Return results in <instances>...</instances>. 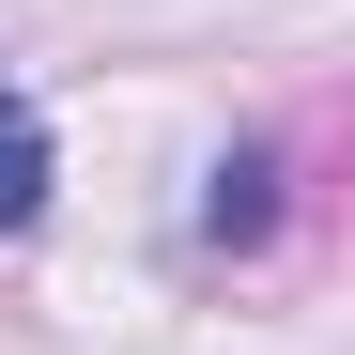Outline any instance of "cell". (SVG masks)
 <instances>
[{"mask_svg":"<svg viewBox=\"0 0 355 355\" xmlns=\"http://www.w3.org/2000/svg\"><path fill=\"white\" fill-rule=\"evenodd\" d=\"M31 216H46V108L0 93V232H31Z\"/></svg>","mask_w":355,"mask_h":355,"instance_id":"cell-1","label":"cell"},{"mask_svg":"<svg viewBox=\"0 0 355 355\" xmlns=\"http://www.w3.org/2000/svg\"><path fill=\"white\" fill-rule=\"evenodd\" d=\"M263 186H278V155H232V170H216V201H201V216L232 232V248H263V232H278V201H263Z\"/></svg>","mask_w":355,"mask_h":355,"instance_id":"cell-2","label":"cell"}]
</instances>
